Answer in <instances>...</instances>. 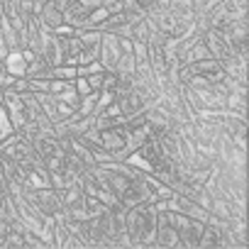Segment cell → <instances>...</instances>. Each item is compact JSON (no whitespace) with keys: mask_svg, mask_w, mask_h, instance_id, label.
Segmentation results:
<instances>
[{"mask_svg":"<svg viewBox=\"0 0 249 249\" xmlns=\"http://www.w3.org/2000/svg\"><path fill=\"white\" fill-rule=\"evenodd\" d=\"M120 44L117 37L112 32H100V47H98V61L103 64V69H115L117 59H120Z\"/></svg>","mask_w":249,"mask_h":249,"instance_id":"2","label":"cell"},{"mask_svg":"<svg viewBox=\"0 0 249 249\" xmlns=\"http://www.w3.org/2000/svg\"><path fill=\"white\" fill-rule=\"evenodd\" d=\"M3 64H5V71L13 76H25V71H27V59L22 56V52H10L3 59Z\"/></svg>","mask_w":249,"mask_h":249,"instance_id":"5","label":"cell"},{"mask_svg":"<svg viewBox=\"0 0 249 249\" xmlns=\"http://www.w3.org/2000/svg\"><path fill=\"white\" fill-rule=\"evenodd\" d=\"M200 39H203V44L208 47L210 56H215V59H220V61H227L230 56H234L232 49H230V44H227V39H225V35H222L220 30H205V32L200 35Z\"/></svg>","mask_w":249,"mask_h":249,"instance_id":"1","label":"cell"},{"mask_svg":"<svg viewBox=\"0 0 249 249\" xmlns=\"http://www.w3.org/2000/svg\"><path fill=\"white\" fill-rule=\"evenodd\" d=\"M37 20H39L42 30L52 32V30H56L64 22V10L56 8L52 0H44V3H39V8H37Z\"/></svg>","mask_w":249,"mask_h":249,"instance_id":"4","label":"cell"},{"mask_svg":"<svg viewBox=\"0 0 249 249\" xmlns=\"http://www.w3.org/2000/svg\"><path fill=\"white\" fill-rule=\"evenodd\" d=\"M188 64H191L193 73H198V76L208 78L210 83H215V81H222V78H225V66H222V61H220V59H215V56H205V59L188 61Z\"/></svg>","mask_w":249,"mask_h":249,"instance_id":"3","label":"cell"}]
</instances>
